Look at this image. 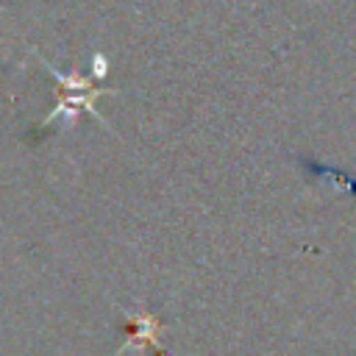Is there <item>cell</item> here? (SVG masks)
<instances>
[{"instance_id": "1", "label": "cell", "mask_w": 356, "mask_h": 356, "mask_svg": "<svg viewBox=\"0 0 356 356\" xmlns=\"http://www.w3.org/2000/svg\"><path fill=\"white\" fill-rule=\"evenodd\" d=\"M39 61L53 72V78H56V83H58V89H61V97H58V106L44 117V125H50L53 120H67V125H72V120H75V114L78 111H89L106 131H111V125L108 122H103V117L97 114V108H95V100L100 97V95H117V89H97V86H92V81L89 78H83L78 70H72L70 75H61L53 64H47L42 56H39Z\"/></svg>"}, {"instance_id": "2", "label": "cell", "mask_w": 356, "mask_h": 356, "mask_svg": "<svg viewBox=\"0 0 356 356\" xmlns=\"http://www.w3.org/2000/svg\"><path fill=\"white\" fill-rule=\"evenodd\" d=\"M120 312H122V317L128 320V328H131V334H128V339H125V345L114 353V356H120L122 350H145V348H150V350H156L159 356H164V348H161V334L167 331V325L156 317V314H150V312H145V309H136V312H131V309H122L120 306Z\"/></svg>"}]
</instances>
